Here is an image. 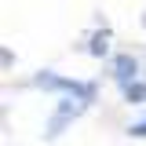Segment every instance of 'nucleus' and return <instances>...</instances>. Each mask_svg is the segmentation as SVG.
<instances>
[{
    "label": "nucleus",
    "mask_w": 146,
    "mask_h": 146,
    "mask_svg": "<svg viewBox=\"0 0 146 146\" xmlns=\"http://www.w3.org/2000/svg\"><path fill=\"white\" fill-rule=\"evenodd\" d=\"M33 88H44V91H62V95H80L95 102V84L91 80H70V77H58V73L44 70L40 77H33Z\"/></svg>",
    "instance_id": "nucleus-1"
},
{
    "label": "nucleus",
    "mask_w": 146,
    "mask_h": 146,
    "mask_svg": "<svg viewBox=\"0 0 146 146\" xmlns=\"http://www.w3.org/2000/svg\"><path fill=\"white\" fill-rule=\"evenodd\" d=\"M88 106H91V102L80 99V95H62L58 106H55V113H51V121H48V139H58V135L66 131V124H73Z\"/></svg>",
    "instance_id": "nucleus-2"
},
{
    "label": "nucleus",
    "mask_w": 146,
    "mask_h": 146,
    "mask_svg": "<svg viewBox=\"0 0 146 146\" xmlns=\"http://www.w3.org/2000/svg\"><path fill=\"white\" fill-rule=\"evenodd\" d=\"M139 77H143V70H139V58H135V55H117V58H113V80H117L121 88L135 84Z\"/></svg>",
    "instance_id": "nucleus-3"
},
{
    "label": "nucleus",
    "mask_w": 146,
    "mask_h": 146,
    "mask_svg": "<svg viewBox=\"0 0 146 146\" xmlns=\"http://www.w3.org/2000/svg\"><path fill=\"white\" fill-rule=\"evenodd\" d=\"M88 51L99 58V55H106L110 51V29H99V33L91 36V44H88Z\"/></svg>",
    "instance_id": "nucleus-4"
},
{
    "label": "nucleus",
    "mask_w": 146,
    "mask_h": 146,
    "mask_svg": "<svg viewBox=\"0 0 146 146\" xmlns=\"http://www.w3.org/2000/svg\"><path fill=\"white\" fill-rule=\"evenodd\" d=\"M128 135H135V139H146V117H143V121H135V124L128 128Z\"/></svg>",
    "instance_id": "nucleus-5"
},
{
    "label": "nucleus",
    "mask_w": 146,
    "mask_h": 146,
    "mask_svg": "<svg viewBox=\"0 0 146 146\" xmlns=\"http://www.w3.org/2000/svg\"><path fill=\"white\" fill-rule=\"evenodd\" d=\"M143 26H146V15H143Z\"/></svg>",
    "instance_id": "nucleus-6"
}]
</instances>
